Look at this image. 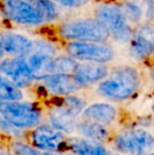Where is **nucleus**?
<instances>
[{
  "mask_svg": "<svg viewBox=\"0 0 154 155\" xmlns=\"http://www.w3.org/2000/svg\"><path fill=\"white\" fill-rule=\"evenodd\" d=\"M59 38L66 42L71 41H98L108 42L110 37L103 25L95 17L77 18L64 21L57 30Z\"/></svg>",
  "mask_w": 154,
  "mask_h": 155,
  "instance_id": "f03ea898",
  "label": "nucleus"
},
{
  "mask_svg": "<svg viewBox=\"0 0 154 155\" xmlns=\"http://www.w3.org/2000/svg\"><path fill=\"white\" fill-rule=\"evenodd\" d=\"M150 155H154V154H150Z\"/></svg>",
  "mask_w": 154,
  "mask_h": 155,
  "instance_id": "7c9ffc66",
  "label": "nucleus"
},
{
  "mask_svg": "<svg viewBox=\"0 0 154 155\" xmlns=\"http://www.w3.org/2000/svg\"><path fill=\"white\" fill-rule=\"evenodd\" d=\"M0 155H11V154H8V153H1ZM13 155H14V154H13Z\"/></svg>",
  "mask_w": 154,
  "mask_h": 155,
  "instance_id": "c756f323",
  "label": "nucleus"
},
{
  "mask_svg": "<svg viewBox=\"0 0 154 155\" xmlns=\"http://www.w3.org/2000/svg\"><path fill=\"white\" fill-rule=\"evenodd\" d=\"M58 6L62 8H70V10H76L81 8L90 4L93 0H53Z\"/></svg>",
  "mask_w": 154,
  "mask_h": 155,
  "instance_id": "a878e982",
  "label": "nucleus"
},
{
  "mask_svg": "<svg viewBox=\"0 0 154 155\" xmlns=\"http://www.w3.org/2000/svg\"><path fill=\"white\" fill-rule=\"evenodd\" d=\"M78 60L69 54H62L53 58L47 68L48 74H73L77 67Z\"/></svg>",
  "mask_w": 154,
  "mask_h": 155,
  "instance_id": "a211bd4d",
  "label": "nucleus"
},
{
  "mask_svg": "<svg viewBox=\"0 0 154 155\" xmlns=\"http://www.w3.org/2000/svg\"><path fill=\"white\" fill-rule=\"evenodd\" d=\"M94 17L97 18L109 32L110 37L119 43L129 42L132 30L120 6L111 3H101L94 11Z\"/></svg>",
  "mask_w": 154,
  "mask_h": 155,
  "instance_id": "7ed1b4c3",
  "label": "nucleus"
},
{
  "mask_svg": "<svg viewBox=\"0 0 154 155\" xmlns=\"http://www.w3.org/2000/svg\"><path fill=\"white\" fill-rule=\"evenodd\" d=\"M6 57V54H5V51L3 49V45H2L1 41H0V60H2L3 58Z\"/></svg>",
  "mask_w": 154,
  "mask_h": 155,
  "instance_id": "bb28decb",
  "label": "nucleus"
},
{
  "mask_svg": "<svg viewBox=\"0 0 154 155\" xmlns=\"http://www.w3.org/2000/svg\"><path fill=\"white\" fill-rule=\"evenodd\" d=\"M0 74L20 89L27 88L36 80L25 57L8 56L0 60Z\"/></svg>",
  "mask_w": 154,
  "mask_h": 155,
  "instance_id": "6e6552de",
  "label": "nucleus"
},
{
  "mask_svg": "<svg viewBox=\"0 0 154 155\" xmlns=\"http://www.w3.org/2000/svg\"><path fill=\"white\" fill-rule=\"evenodd\" d=\"M38 10L40 11L45 23L56 21L60 16V6H58L53 0H33Z\"/></svg>",
  "mask_w": 154,
  "mask_h": 155,
  "instance_id": "aec40b11",
  "label": "nucleus"
},
{
  "mask_svg": "<svg viewBox=\"0 0 154 155\" xmlns=\"http://www.w3.org/2000/svg\"><path fill=\"white\" fill-rule=\"evenodd\" d=\"M31 141L41 151L60 152L69 149L68 139L62 131L49 124H41L34 129L31 133Z\"/></svg>",
  "mask_w": 154,
  "mask_h": 155,
  "instance_id": "9d476101",
  "label": "nucleus"
},
{
  "mask_svg": "<svg viewBox=\"0 0 154 155\" xmlns=\"http://www.w3.org/2000/svg\"><path fill=\"white\" fill-rule=\"evenodd\" d=\"M0 114L19 129L34 128L41 120V112L37 107L21 100L0 101Z\"/></svg>",
  "mask_w": 154,
  "mask_h": 155,
  "instance_id": "423d86ee",
  "label": "nucleus"
},
{
  "mask_svg": "<svg viewBox=\"0 0 154 155\" xmlns=\"http://www.w3.org/2000/svg\"><path fill=\"white\" fill-rule=\"evenodd\" d=\"M12 152L14 155H43V151L37 150L36 147H32L20 141H15L13 143Z\"/></svg>",
  "mask_w": 154,
  "mask_h": 155,
  "instance_id": "b1692460",
  "label": "nucleus"
},
{
  "mask_svg": "<svg viewBox=\"0 0 154 155\" xmlns=\"http://www.w3.org/2000/svg\"><path fill=\"white\" fill-rule=\"evenodd\" d=\"M50 120L53 127L66 133H71L77 130L76 116L69 112L62 106L58 104L50 112Z\"/></svg>",
  "mask_w": 154,
  "mask_h": 155,
  "instance_id": "dca6fc26",
  "label": "nucleus"
},
{
  "mask_svg": "<svg viewBox=\"0 0 154 155\" xmlns=\"http://www.w3.org/2000/svg\"><path fill=\"white\" fill-rule=\"evenodd\" d=\"M77 131L84 138L96 141H101L108 137V130L105 128V124L87 120V119L81 123H78Z\"/></svg>",
  "mask_w": 154,
  "mask_h": 155,
  "instance_id": "6ab92c4d",
  "label": "nucleus"
},
{
  "mask_svg": "<svg viewBox=\"0 0 154 155\" xmlns=\"http://www.w3.org/2000/svg\"><path fill=\"white\" fill-rule=\"evenodd\" d=\"M119 152L130 155H144L154 147V137L143 129L125 131L120 133L114 141Z\"/></svg>",
  "mask_w": 154,
  "mask_h": 155,
  "instance_id": "0eeeda50",
  "label": "nucleus"
},
{
  "mask_svg": "<svg viewBox=\"0 0 154 155\" xmlns=\"http://www.w3.org/2000/svg\"><path fill=\"white\" fill-rule=\"evenodd\" d=\"M43 155H61L58 152H51V151H43Z\"/></svg>",
  "mask_w": 154,
  "mask_h": 155,
  "instance_id": "cd10ccee",
  "label": "nucleus"
},
{
  "mask_svg": "<svg viewBox=\"0 0 154 155\" xmlns=\"http://www.w3.org/2000/svg\"><path fill=\"white\" fill-rule=\"evenodd\" d=\"M22 98L23 93L21 89L0 74V101L21 100Z\"/></svg>",
  "mask_w": 154,
  "mask_h": 155,
  "instance_id": "412c9836",
  "label": "nucleus"
},
{
  "mask_svg": "<svg viewBox=\"0 0 154 155\" xmlns=\"http://www.w3.org/2000/svg\"><path fill=\"white\" fill-rule=\"evenodd\" d=\"M0 131L2 133H4V134L8 135V136L14 137V138H20V137H22L21 129L17 128L12 123H10L1 114H0Z\"/></svg>",
  "mask_w": 154,
  "mask_h": 155,
  "instance_id": "393cba45",
  "label": "nucleus"
},
{
  "mask_svg": "<svg viewBox=\"0 0 154 155\" xmlns=\"http://www.w3.org/2000/svg\"><path fill=\"white\" fill-rule=\"evenodd\" d=\"M139 82V75L134 68H117L99 82L97 92L111 100L121 101L130 98L138 90Z\"/></svg>",
  "mask_w": 154,
  "mask_h": 155,
  "instance_id": "f257e3e1",
  "label": "nucleus"
},
{
  "mask_svg": "<svg viewBox=\"0 0 154 155\" xmlns=\"http://www.w3.org/2000/svg\"><path fill=\"white\" fill-rule=\"evenodd\" d=\"M0 13L13 23L28 27L45 25L40 11L33 0H0Z\"/></svg>",
  "mask_w": 154,
  "mask_h": 155,
  "instance_id": "20e7f679",
  "label": "nucleus"
},
{
  "mask_svg": "<svg viewBox=\"0 0 154 155\" xmlns=\"http://www.w3.org/2000/svg\"><path fill=\"white\" fill-rule=\"evenodd\" d=\"M125 14L126 18L129 22L136 23L142 19L143 16V10L136 2L134 1H127L120 6Z\"/></svg>",
  "mask_w": 154,
  "mask_h": 155,
  "instance_id": "5701e85b",
  "label": "nucleus"
},
{
  "mask_svg": "<svg viewBox=\"0 0 154 155\" xmlns=\"http://www.w3.org/2000/svg\"><path fill=\"white\" fill-rule=\"evenodd\" d=\"M82 117L101 124H110L116 117V109L109 104H94L84 109Z\"/></svg>",
  "mask_w": 154,
  "mask_h": 155,
  "instance_id": "2eb2a0df",
  "label": "nucleus"
},
{
  "mask_svg": "<svg viewBox=\"0 0 154 155\" xmlns=\"http://www.w3.org/2000/svg\"><path fill=\"white\" fill-rule=\"evenodd\" d=\"M57 55L58 49L55 43L48 39H35L33 50L25 58L33 71L36 80L45 75L49 63Z\"/></svg>",
  "mask_w": 154,
  "mask_h": 155,
  "instance_id": "1a4fd4ad",
  "label": "nucleus"
},
{
  "mask_svg": "<svg viewBox=\"0 0 154 155\" xmlns=\"http://www.w3.org/2000/svg\"><path fill=\"white\" fill-rule=\"evenodd\" d=\"M130 53L136 59H145L154 52V30L142 27L130 39Z\"/></svg>",
  "mask_w": 154,
  "mask_h": 155,
  "instance_id": "4468645a",
  "label": "nucleus"
},
{
  "mask_svg": "<svg viewBox=\"0 0 154 155\" xmlns=\"http://www.w3.org/2000/svg\"><path fill=\"white\" fill-rule=\"evenodd\" d=\"M60 106H62L64 109H67L73 115L77 116V115L81 114L84 109H86V102L80 97H78V96L71 94V95H67L64 98H62Z\"/></svg>",
  "mask_w": 154,
  "mask_h": 155,
  "instance_id": "4be33fe9",
  "label": "nucleus"
},
{
  "mask_svg": "<svg viewBox=\"0 0 154 155\" xmlns=\"http://www.w3.org/2000/svg\"><path fill=\"white\" fill-rule=\"evenodd\" d=\"M0 41L6 56L27 57L33 50L35 39L15 31H2L0 32Z\"/></svg>",
  "mask_w": 154,
  "mask_h": 155,
  "instance_id": "9b49d317",
  "label": "nucleus"
},
{
  "mask_svg": "<svg viewBox=\"0 0 154 155\" xmlns=\"http://www.w3.org/2000/svg\"><path fill=\"white\" fill-rule=\"evenodd\" d=\"M68 148L76 155H103L108 151L100 141L88 138L68 139Z\"/></svg>",
  "mask_w": 154,
  "mask_h": 155,
  "instance_id": "f3484780",
  "label": "nucleus"
},
{
  "mask_svg": "<svg viewBox=\"0 0 154 155\" xmlns=\"http://www.w3.org/2000/svg\"><path fill=\"white\" fill-rule=\"evenodd\" d=\"M64 51L78 61L108 63L115 57L111 45L98 41H71L66 43Z\"/></svg>",
  "mask_w": 154,
  "mask_h": 155,
  "instance_id": "39448f33",
  "label": "nucleus"
},
{
  "mask_svg": "<svg viewBox=\"0 0 154 155\" xmlns=\"http://www.w3.org/2000/svg\"><path fill=\"white\" fill-rule=\"evenodd\" d=\"M109 74V69L106 63L78 61L73 76L81 87L100 82Z\"/></svg>",
  "mask_w": 154,
  "mask_h": 155,
  "instance_id": "ddd939ff",
  "label": "nucleus"
},
{
  "mask_svg": "<svg viewBox=\"0 0 154 155\" xmlns=\"http://www.w3.org/2000/svg\"><path fill=\"white\" fill-rule=\"evenodd\" d=\"M49 93L57 96H67L75 93L82 87L73 74H48L38 79Z\"/></svg>",
  "mask_w": 154,
  "mask_h": 155,
  "instance_id": "f8f14e48",
  "label": "nucleus"
},
{
  "mask_svg": "<svg viewBox=\"0 0 154 155\" xmlns=\"http://www.w3.org/2000/svg\"><path fill=\"white\" fill-rule=\"evenodd\" d=\"M103 155H115V154H113V153H111V152L108 151V152H106V153L103 154Z\"/></svg>",
  "mask_w": 154,
  "mask_h": 155,
  "instance_id": "c85d7f7f",
  "label": "nucleus"
}]
</instances>
